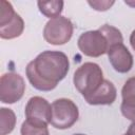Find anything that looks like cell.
<instances>
[{"mask_svg":"<svg viewBox=\"0 0 135 135\" xmlns=\"http://www.w3.org/2000/svg\"><path fill=\"white\" fill-rule=\"evenodd\" d=\"M70 70L68 56L60 51H44L25 69L26 77L31 84L43 92L54 90Z\"/></svg>","mask_w":135,"mask_h":135,"instance_id":"cell-1","label":"cell"},{"mask_svg":"<svg viewBox=\"0 0 135 135\" xmlns=\"http://www.w3.org/2000/svg\"><path fill=\"white\" fill-rule=\"evenodd\" d=\"M101 68L94 62H84L74 73L73 82L77 91L84 97L95 93L103 82Z\"/></svg>","mask_w":135,"mask_h":135,"instance_id":"cell-2","label":"cell"},{"mask_svg":"<svg viewBox=\"0 0 135 135\" xmlns=\"http://www.w3.org/2000/svg\"><path fill=\"white\" fill-rule=\"evenodd\" d=\"M79 117L77 105L68 98H59L52 103L51 124L55 129L65 130L71 128Z\"/></svg>","mask_w":135,"mask_h":135,"instance_id":"cell-3","label":"cell"},{"mask_svg":"<svg viewBox=\"0 0 135 135\" xmlns=\"http://www.w3.org/2000/svg\"><path fill=\"white\" fill-rule=\"evenodd\" d=\"M73 31L72 21L66 17L59 16L46 22L43 28V38L50 44L62 45L71 40Z\"/></svg>","mask_w":135,"mask_h":135,"instance_id":"cell-4","label":"cell"},{"mask_svg":"<svg viewBox=\"0 0 135 135\" xmlns=\"http://www.w3.org/2000/svg\"><path fill=\"white\" fill-rule=\"evenodd\" d=\"M77 45L81 53L89 57H99L108 53L110 49L107 37L99 30L82 33L78 38Z\"/></svg>","mask_w":135,"mask_h":135,"instance_id":"cell-5","label":"cell"},{"mask_svg":"<svg viewBox=\"0 0 135 135\" xmlns=\"http://www.w3.org/2000/svg\"><path fill=\"white\" fill-rule=\"evenodd\" d=\"M25 91V82L17 73H5L0 78V100L3 103L19 101Z\"/></svg>","mask_w":135,"mask_h":135,"instance_id":"cell-6","label":"cell"},{"mask_svg":"<svg viewBox=\"0 0 135 135\" xmlns=\"http://www.w3.org/2000/svg\"><path fill=\"white\" fill-rule=\"evenodd\" d=\"M24 113L26 120L36 124L47 126L52 119V104L40 96H34L28 99Z\"/></svg>","mask_w":135,"mask_h":135,"instance_id":"cell-7","label":"cell"},{"mask_svg":"<svg viewBox=\"0 0 135 135\" xmlns=\"http://www.w3.org/2000/svg\"><path fill=\"white\" fill-rule=\"evenodd\" d=\"M109 61L118 73H128L133 66V56L123 43L112 45L108 51Z\"/></svg>","mask_w":135,"mask_h":135,"instance_id":"cell-8","label":"cell"},{"mask_svg":"<svg viewBox=\"0 0 135 135\" xmlns=\"http://www.w3.org/2000/svg\"><path fill=\"white\" fill-rule=\"evenodd\" d=\"M121 114L129 120L135 121V76L129 78L121 90Z\"/></svg>","mask_w":135,"mask_h":135,"instance_id":"cell-9","label":"cell"},{"mask_svg":"<svg viewBox=\"0 0 135 135\" xmlns=\"http://www.w3.org/2000/svg\"><path fill=\"white\" fill-rule=\"evenodd\" d=\"M116 97L117 91L115 85L111 81L104 79L99 89L84 99L89 104L92 105H109L116 100Z\"/></svg>","mask_w":135,"mask_h":135,"instance_id":"cell-10","label":"cell"},{"mask_svg":"<svg viewBox=\"0 0 135 135\" xmlns=\"http://www.w3.org/2000/svg\"><path fill=\"white\" fill-rule=\"evenodd\" d=\"M24 30V21L19 14L16 13L15 17L4 26H0V37L2 39H14L19 37Z\"/></svg>","mask_w":135,"mask_h":135,"instance_id":"cell-11","label":"cell"},{"mask_svg":"<svg viewBox=\"0 0 135 135\" xmlns=\"http://www.w3.org/2000/svg\"><path fill=\"white\" fill-rule=\"evenodd\" d=\"M63 1L59 0H51V1H38L37 5L42 15L47 18L54 19L60 16L63 9Z\"/></svg>","mask_w":135,"mask_h":135,"instance_id":"cell-12","label":"cell"},{"mask_svg":"<svg viewBox=\"0 0 135 135\" xmlns=\"http://www.w3.org/2000/svg\"><path fill=\"white\" fill-rule=\"evenodd\" d=\"M16 126V115L12 109H0V135L9 134Z\"/></svg>","mask_w":135,"mask_h":135,"instance_id":"cell-13","label":"cell"},{"mask_svg":"<svg viewBox=\"0 0 135 135\" xmlns=\"http://www.w3.org/2000/svg\"><path fill=\"white\" fill-rule=\"evenodd\" d=\"M21 135H46L49 134L47 126H40L25 120L21 124Z\"/></svg>","mask_w":135,"mask_h":135,"instance_id":"cell-14","label":"cell"},{"mask_svg":"<svg viewBox=\"0 0 135 135\" xmlns=\"http://www.w3.org/2000/svg\"><path fill=\"white\" fill-rule=\"evenodd\" d=\"M16 15L14 7L11 2L1 0L0 1V26L7 24Z\"/></svg>","mask_w":135,"mask_h":135,"instance_id":"cell-15","label":"cell"},{"mask_svg":"<svg viewBox=\"0 0 135 135\" xmlns=\"http://www.w3.org/2000/svg\"><path fill=\"white\" fill-rule=\"evenodd\" d=\"M88 3L94 9L103 12V11H108L115 2L114 1H88Z\"/></svg>","mask_w":135,"mask_h":135,"instance_id":"cell-16","label":"cell"},{"mask_svg":"<svg viewBox=\"0 0 135 135\" xmlns=\"http://www.w3.org/2000/svg\"><path fill=\"white\" fill-rule=\"evenodd\" d=\"M126 135H135V121H133V122L130 124V127H129V129H128Z\"/></svg>","mask_w":135,"mask_h":135,"instance_id":"cell-17","label":"cell"},{"mask_svg":"<svg viewBox=\"0 0 135 135\" xmlns=\"http://www.w3.org/2000/svg\"><path fill=\"white\" fill-rule=\"evenodd\" d=\"M130 43H131L132 49L135 51V30L131 33V36H130Z\"/></svg>","mask_w":135,"mask_h":135,"instance_id":"cell-18","label":"cell"},{"mask_svg":"<svg viewBox=\"0 0 135 135\" xmlns=\"http://www.w3.org/2000/svg\"><path fill=\"white\" fill-rule=\"evenodd\" d=\"M126 4L128 5H131V6H135V2H130V1H124Z\"/></svg>","mask_w":135,"mask_h":135,"instance_id":"cell-19","label":"cell"},{"mask_svg":"<svg viewBox=\"0 0 135 135\" xmlns=\"http://www.w3.org/2000/svg\"><path fill=\"white\" fill-rule=\"evenodd\" d=\"M74 135H85V134H81V133H78V134H74Z\"/></svg>","mask_w":135,"mask_h":135,"instance_id":"cell-20","label":"cell"},{"mask_svg":"<svg viewBox=\"0 0 135 135\" xmlns=\"http://www.w3.org/2000/svg\"><path fill=\"white\" fill-rule=\"evenodd\" d=\"M46 135H49V134H46Z\"/></svg>","mask_w":135,"mask_h":135,"instance_id":"cell-21","label":"cell"},{"mask_svg":"<svg viewBox=\"0 0 135 135\" xmlns=\"http://www.w3.org/2000/svg\"><path fill=\"white\" fill-rule=\"evenodd\" d=\"M124 135H126V134H124Z\"/></svg>","mask_w":135,"mask_h":135,"instance_id":"cell-22","label":"cell"}]
</instances>
